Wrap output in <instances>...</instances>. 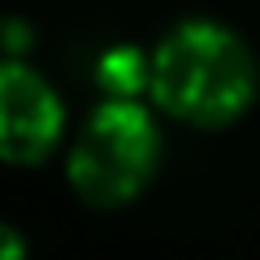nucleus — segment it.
I'll return each instance as SVG.
<instances>
[{"mask_svg":"<svg viewBox=\"0 0 260 260\" xmlns=\"http://www.w3.org/2000/svg\"><path fill=\"white\" fill-rule=\"evenodd\" d=\"M152 95L191 126H225L256 95V61L221 22H182L152 56Z\"/></svg>","mask_w":260,"mask_h":260,"instance_id":"obj_1","label":"nucleus"},{"mask_svg":"<svg viewBox=\"0 0 260 260\" xmlns=\"http://www.w3.org/2000/svg\"><path fill=\"white\" fill-rule=\"evenodd\" d=\"M160 156V135L148 109L135 100H117L91 113L74 152H70V182L95 208H117L148 186Z\"/></svg>","mask_w":260,"mask_h":260,"instance_id":"obj_2","label":"nucleus"},{"mask_svg":"<svg viewBox=\"0 0 260 260\" xmlns=\"http://www.w3.org/2000/svg\"><path fill=\"white\" fill-rule=\"evenodd\" d=\"M65 109L56 91L18 61H0V156L35 165L61 139Z\"/></svg>","mask_w":260,"mask_h":260,"instance_id":"obj_3","label":"nucleus"},{"mask_svg":"<svg viewBox=\"0 0 260 260\" xmlns=\"http://www.w3.org/2000/svg\"><path fill=\"white\" fill-rule=\"evenodd\" d=\"M100 83L109 87L117 100H130V95L139 91L143 83H152V65H143V56L135 48H117V52L104 56L100 65Z\"/></svg>","mask_w":260,"mask_h":260,"instance_id":"obj_4","label":"nucleus"},{"mask_svg":"<svg viewBox=\"0 0 260 260\" xmlns=\"http://www.w3.org/2000/svg\"><path fill=\"white\" fill-rule=\"evenodd\" d=\"M0 260H26V243L9 225H0Z\"/></svg>","mask_w":260,"mask_h":260,"instance_id":"obj_5","label":"nucleus"}]
</instances>
